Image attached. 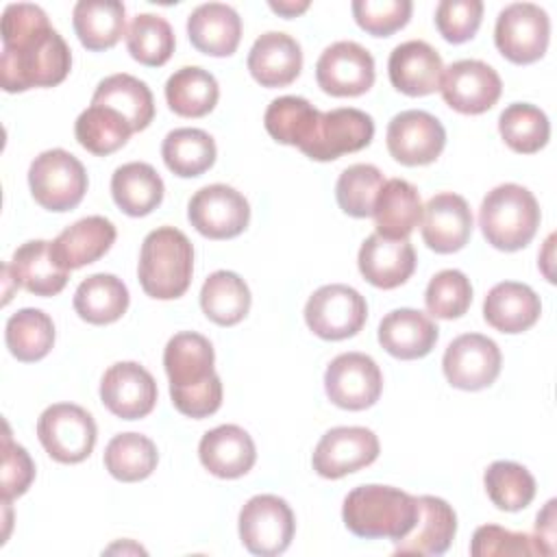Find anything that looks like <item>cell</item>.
Segmentation results:
<instances>
[{
    "instance_id": "51",
    "label": "cell",
    "mask_w": 557,
    "mask_h": 557,
    "mask_svg": "<svg viewBox=\"0 0 557 557\" xmlns=\"http://www.w3.org/2000/svg\"><path fill=\"white\" fill-rule=\"evenodd\" d=\"M35 479V463L24 446L15 444L9 435L2 440V498L11 500L22 496Z\"/></svg>"
},
{
    "instance_id": "38",
    "label": "cell",
    "mask_w": 557,
    "mask_h": 557,
    "mask_svg": "<svg viewBox=\"0 0 557 557\" xmlns=\"http://www.w3.org/2000/svg\"><path fill=\"white\" fill-rule=\"evenodd\" d=\"M200 307L211 322L220 326H233L248 315L250 289L239 274L231 270H218L202 283Z\"/></svg>"
},
{
    "instance_id": "42",
    "label": "cell",
    "mask_w": 557,
    "mask_h": 557,
    "mask_svg": "<svg viewBox=\"0 0 557 557\" xmlns=\"http://www.w3.org/2000/svg\"><path fill=\"white\" fill-rule=\"evenodd\" d=\"M131 133H133V128L117 111H113L109 107H100V104L87 107L76 117V124H74L76 141L87 152L98 154V157H107V154L120 150L128 141Z\"/></svg>"
},
{
    "instance_id": "18",
    "label": "cell",
    "mask_w": 557,
    "mask_h": 557,
    "mask_svg": "<svg viewBox=\"0 0 557 557\" xmlns=\"http://www.w3.org/2000/svg\"><path fill=\"white\" fill-rule=\"evenodd\" d=\"M374 137L372 117L355 107L331 109L320 115L311 141L300 150L313 161H333L366 148Z\"/></svg>"
},
{
    "instance_id": "11",
    "label": "cell",
    "mask_w": 557,
    "mask_h": 557,
    "mask_svg": "<svg viewBox=\"0 0 557 557\" xmlns=\"http://www.w3.org/2000/svg\"><path fill=\"white\" fill-rule=\"evenodd\" d=\"M324 389L333 405L348 411H361L379 400L383 374L370 355L342 352L324 372Z\"/></svg>"
},
{
    "instance_id": "49",
    "label": "cell",
    "mask_w": 557,
    "mask_h": 557,
    "mask_svg": "<svg viewBox=\"0 0 557 557\" xmlns=\"http://www.w3.org/2000/svg\"><path fill=\"white\" fill-rule=\"evenodd\" d=\"M352 17L372 37H389L400 30L409 17L413 4L409 0H355Z\"/></svg>"
},
{
    "instance_id": "37",
    "label": "cell",
    "mask_w": 557,
    "mask_h": 557,
    "mask_svg": "<svg viewBox=\"0 0 557 557\" xmlns=\"http://www.w3.org/2000/svg\"><path fill=\"white\" fill-rule=\"evenodd\" d=\"M320 115L322 111H318L309 100L300 96H281L268 104L263 124L272 139L302 150L311 141Z\"/></svg>"
},
{
    "instance_id": "9",
    "label": "cell",
    "mask_w": 557,
    "mask_h": 557,
    "mask_svg": "<svg viewBox=\"0 0 557 557\" xmlns=\"http://www.w3.org/2000/svg\"><path fill=\"white\" fill-rule=\"evenodd\" d=\"M550 37V20L546 11L533 2L507 4L494 26V44L498 52L518 65L535 63L544 57Z\"/></svg>"
},
{
    "instance_id": "29",
    "label": "cell",
    "mask_w": 557,
    "mask_h": 557,
    "mask_svg": "<svg viewBox=\"0 0 557 557\" xmlns=\"http://www.w3.org/2000/svg\"><path fill=\"white\" fill-rule=\"evenodd\" d=\"M542 313L540 296L524 283L503 281L494 285L483 300L485 322L500 333H522L531 329Z\"/></svg>"
},
{
    "instance_id": "19",
    "label": "cell",
    "mask_w": 557,
    "mask_h": 557,
    "mask_svg": "<svg viewBox=\"0 0 557 557\" xmlns=\"http://www.w3.org/2000/svg\"><path fill=\"white\" fill-rule=\"evenodd\" d=\"M102 405L122 420H137L148 416L157 403V383L152 374L135 363H113L100 381Z\"/></svg>"
},
{
    "instance_id": "53",
    "label": "cell",
    "mask_w": 557,
    "mask_h": 557,
    "mask_svg": "<svg viewBox=\"0 0 557 557\" xmlns=\"http://www.w3.org/2000/svg\"><path fill=\"white\" fill-rule=\"evenodd\" d=\"M270 9L283 17H296L309 9V2H270Z\"/></svg>"
},
{
    "instance_id": "45",
    "label": "cell",
    "mask_w": 557,
    "mask_h": 557,
    "mask_svg": "<svg viewBox=\"0 0 557 557\" xmlns=\"http://www.w3.org/2000/svg\"><path fill=\"white\" fill-rule=\"evenodd\" d=\"M490 500L503 511H520L535 496L533 474L516 461H494L483 474Z\"/></svg>"
},
{
    "instance_id": "13",
    "label": "cell",
    "mask_w": 557,
    "mask_h": 557,
    "mask_svg": "<svg viewBox=\"0 0 557 557\" xmlns=\"http://www.w3.org/2000/svg\"><path fill=\"white\" fill-rule=\"evenodd\" d=\"M187 218L200 235L209 239H231L248 226L250 205L237 189L215 183L191 196Z\"/></svg>"
},
{
    "instance_id": "21",
    "label": "cell",
    "mask_w": 557,
    "mask_h": 557,
    "mask_svg": "<svg viewBox=\"0 0 557 557\" xmlns=\"http://www.w3.org/2000/svg\"><path fill=\"white\" fill-rule=\"evenodd\" d=\"M389 83L405 96H429L440 89L444 63L433 46L420 39L396 46L387 61Z\"/></svg>"
},
{
    "instance_id": "16",
    "label": "cell",
    "mask_w": 557,
    "mask_h": 557,
    "mask_svg": "<svg viewBox=\"0 0 557 557\" xmlns=\"http://www.w3.org/2000/svg\"><path fill=\"white\" fill-rule=\"evenodd\" d=\"M379 437L366 426H335L326 431L311 457L313 470L324 479H342L370 466L379 457Z\"/></svg>"
},
{
    "instance_id": "12",
    "label": "cell",
    "mask_w": 557,
    "mask_h": 557,
    "mask_svg": "<svg viewBox=\"0 0 557 557\" xmlns=\"http://www.w3.org/2000/svg\"><path fill=\"white\" fill-rule=\"evenodd\" d=\"M503 355L494 339L481 333L455 337L442 359L444 376L457 389L476 392L490 387L500 374Z\"/></svg>"
},
{
    "instance_id": "34",
    "label": "cell",
    "mask_w": 557,
    "mask_h": 557,
    "mask_svg": "<svg viewBox=\"0 0 557 557\" xmlns=\"http://www.w3.org/2000/svg\"><path fill=\"white\" fill-rule=\"evenodd\" d=\"M72 24L78 41L87 50H107L124 35L126 9L117 0H81L74 4Z\"/></svg>"
},
{
    "instance_id": "26",
    "label": "cell",
    "mask_w": 557,
    "mask_h": 557,
    "mask_svg": "<svg viewBox=\"0 0 557 557\" xmlns=\"http://www.w3.org/2000/svg\"><path fill=\"white\" fill-rule=\"evenodd\" d=\"M198 457L211 474L220 479H237L255 466L257 448L242 426L220 424L202 435Z\"/></svg>"
},
{
    "instance_id": "28",
    "label": "cell",
    "mask_w": 557,
    "mask_h": 557,
    "mask_svg": "<svg viewBox=\"0 0 557 557\" xmlns=\"http://www.w3.org/2000/svg\"><path fill=\"white\" fill-rule=\"evenodd\" d=\"M187 35L198 52L231 57L242 39V17L228 4L207 2L189 13Z\"/></svg>"
},
{
    "instance_id": "46",
    "label": "cell",
    "mask_w": 557,
    "mask_h": 557,
    "mask_svg": "<svg viewBox=\"0 0 557 557\" xmlns=\"http://www.w3.org/2000/svg\"><path fill=\"white\" fill-rule=\"evenodd\" d=\"M383 183H385L383 172L376 165H370V163L348 165L339 174L335 185V198L339 209L352 218L372 215L374 200Z\"/></svg>"
},
{
    "instance_id": "41",
    "label": "cell",
    "mask_w": 557,
    "mask_h": 557,
    "mask_svg": "<svg viewBox=\"0 0 557 557\" xmlns=\"http://www.w3.org/2000/svg\"><path fill=\"white\" fill-rule=\"evenodd\" d=\"M159 453L150 437L141 433H120L104 448V468L124 483L144 481L157 468Z\"/></svg>"
},
{
    "instance_id": "5",
    "label": "cell",
    "mask_w": 557,
    "mask_h": 557,
    "mask_svg": "<svg viewBox=\"0 0 557 557\" xmlns=\"http://www.w3.org/2000/svg\"><path fill=\"white\" fill-rule=\"evenodd\" d=\"M479 226L494 248L505 252L520 250L535 237L540 226V205L527 187L503 183L483 198Z\"/></svg>"
},
{
    "instance_id": "2",
    "label": "cell",
    "mask_w": 557,
    "mask_h": 557,
    "mask_svg": "<svg viewBox=\"0 0 557 557\" xmlns=\"http://www.w3.org/2000/svg\"><path fill=\"white\" fill-rule=\"evenodd\" d=\"M211 342L194 331L170 337L163 350V368L170 379L172 405L187 418H207L222 405V381L213 370Z\"/></svg>"
},
{
    "instance_id": "44",
    "label": "cell",
    "mask_w": 557,
    "mask_h": 557,
    "mask_svg": "<svg viewBox=\"0 0 557 557\" xmlns=\"http://www.w3.org/2000/svg\"><path fill=\"white\" fill-rule=\"evenodd\" d=\"M174 30L161 15L139 13L126 30V48L135 61L148 67H161L174 52Z\"/></svg>"
},
{
    "instance_id": "24",
    "label": "cell",
    "mask_w": 557,
    "mask_h": 557,
    "mask_svg": "<svg viewBox=\"0 0 557 557\" xmlns=\"http://www.w3.org/2000/svg\"><path fill=\"white\" fill-rule=\"evenodd\" d=\"M115 226L102 215H87L63 228L52 242L54 261L65 270H78L98 261L115 242Z\"/></svg>"
},
{
    "instance_id": "7",
    "label": "cell",
    "mask_w": 557,
    "mask_h": 557,
    "mask_svg": "<svg viewBox=\"0 0 557 557\" xmlns=\"http://www.w3.org/2000/svg\"><path fill=\"white\" fill-rule=\"evenodd\" d=\"M37 437L54 461L78 463L91 455L98 429L87 409L72 403H57L39 416Z\"/></svg>"
},
{
    "instance_id": "23",
    "label": "cell",
    "mask_w": 557,
    "mask_h": 557,
    "mask_svg": "<svg viewBox=\"0 0 557 557\" xmlns=\"http://www.w3.org/2000/svg\"><path fill=\"white\" fill-rule=\"evenodd\" d=\"M418 520L413 529L396 544V555H442L457 533L455 509L437 496H416Z\"/></svg>"
},
{
    "instance_id": "43",
    "label": "cell",
    "mask_w": 557,
    "mask_h": 557,
    "mask_svg": "<svg viewBox=\"0 0 557 557\" xmlns=\"http://www.w3.org/2000/svg\"><path fill=\"white\" fill-rule=\"evenodd\" d=\"M498 131L503 141L520 154H533L542 150L550 137L546 113L529 102L509 104L498 117Z\"/></svg>"
},
{
    "instance_id": "22",
    "label": "cell",
    "mask_w": 557,
    "mask_h": 557,
    "mask_svg": "<svg viewBox=\"0 0 557 557\" xmlns=\"http://www.w3.org/2000/svg\"><path fill=\"white\" fill-rule=\"evenodd\" d=\"M361 276L381 289L403 285L416 270V250L409 239H389L372 233L363 239L357 257Z\"/></svg>"
},
{
    "instance_id": "20",
    "label": "cell",
    "mask_w": 557,
    "mask_h": 557,
    "mask_svg": "<svg viewBox=\"0 0 557 557\" xmlns=\"http://www.w3.org/2000/svg\"><path fill=\"white\" fill-rule=\"evenodd\" d=\"M472 235V211L463 196L453 191L435 194L422 207V239L440 252L450 255L461 250Z\"/></svg>"
},
{
    "instance_id": "39",
    "label": "cell",
    "mask_w": 557,
    "mask_h": 557,
    "mask_svg": "<svg viewBox=\"0 0 557 557\" xmlns=\"http://www.w3.org/2000/svg\"><path fill=\"white\" fill-rule=\"evenodd\" d=\"M161 157L170 172L194 178L215 163V141L202 128H174L161 144Z\"/></svg>"
},
{
    "instance_id": "1",
    "label": "cell",
    "mask_w": 557,
    "mask_h": 557,
    "mask_svg": "<svg viewBox=\"0 0 557 557\" xmlns=\"http://www.w3.org/2000/svg\"><path fill=\"white\" fill-rule=\"evenodd\" d=\"M70 67V46L50 26L41 7L17 2L4 9L0 57V85L4 91L54 87L65 81Z\"/></svg>"
},
{
    "instance_id": "8",
    "label": "cell",
    "mask_w": 557,
    "mask_h": 557,
    "mask_svg": "<svg viewBox=\"0 0 557 557\" xmlns=\"http://www.w3.org/2000/svg\"><path fill=\"white\" fill-rule=\"evenodd\" d=\"M294 531V511L281 496L257 494L239 511V540L252 555L274 557L285 553Z\"/></svg>"
},
{
    "instance_id": "50",
    "label": "cell",
    "mask_w": 557,
    "mask_h": 557,
    "mask_svg": "<svg viewBox=\"0 0 557 557\" xmlns=\"http://www.w3.org/2000/svg\"><path fill=\"white\" fill-rule=\"evenodd\" d=\"M483 20L481 0H442L435 9V26L450 44L472 39Z\"/></svg>"
},
{
    "instance_id": "48",
    "label": "cell",
    "mask_w": 557,
    "mask_h": 557,
    "mask_svg": "<svg viewBox=\"0 0 557 557\" xmlns=\"http://www.w3.org/2000/svg\"><path fill=\"white\" fill-rule=\"evenodd\" d=\"M470 555L492 557V555H550V553L535 535L513 533L498 524H483L472 535Z\"/></svg>"
},
{
    "instance_id": "4",
    "label": "cell",
    "mask_w": 557,
    "mask_h": 557,
    "mask_svg": "<svg viewBox=\"0 0 557 557\" xmlns=\"http://www.w3.org/2000/svg\"><path fill=\"white\" fill-rule=\"evenodd\" d=\"M194 272V248L174 226H159L144 237L137 276L141 289L157 300H172L187 292Z\"/></svg>"
},
{
    "instance_id": "33",
    "label": "cell",
    "mask_w": 557,
    "mask_h": 557,
    "mask_svg": "<svg viewBox=\"0 0 557 557\" xmlns=\"http://www.w3.org/2000/svg\"><path fill=\"white\" fill-rule=\"evenodd\" d=\"M163 181L150 163L131 161L120 165L111 176V196L115 205L133 218L148 215L163 200Z\"/></svg>"
},
{
    "instance_id": "3",
    "label": "cell",
    "mask_w": 557,
    "mask_h": 557,
    "mask_svg": "<svg viewBox=\"0 0 557 557\" xmlns=\"http://www.w3.org/2000/svg\"><path fill=\"white\" fill-rule=\"evenodd\" d=\"M346 529L366 540H403L418 520V498L392 485H359L344 498Z\"/></svg>"
},
{
    "instance_id": "52",
    "label": "cell",
    "mask_w": 557,
    "mask_h": 557,
    "mask_svg": "<svg viewBox=\"0 0 557 557\" xmlns=\"http://www.w3.org/2000/svg\"><path fill=\"white\" fill-rule=\"evenodd\" d=\"M535 537L546 546V550L553 555L555 546V500H548L544 511L537 513V522H535Z\"/></svg>"
},
{
    "instance_id": "40",
    "label": "cell",
    "mask_w": 557,
    "mask_h": 557,
    "mask_svg": "<svg viewBox=\"0 0 557 557\" xmlns=\"http://www.w3.org/2000/svg\"><path fill=\"white\" fill-rule=\"evenodd\" d=\"M4 339L9 352L24 363L44 359L54 344V324L41 309H20L7 320Z\"/></svg>"
},
{
    "instance_id": "47",
    "label": "cell",
    "mask_w": 557,
    "mask_h": 557,
    "mask_svg": "<svg viewBox=\"0 0 557 557\" xmlns=\"http://www.w3.org/2000/svg\"><path fill=\"white\" fill-rule=\"evenodd\" d=\"M472 302L470 278L461 270L437 272L424 292L426 311L442 320L461 318Z\"/></svg>"
},
{
    "instance_id": "31",
    "label": "cell",
    "mask_w": 557,
    "mask_h": 557,
    "mask_svg": "<svg viewBox=\"0 0 557 557\" xmlns=\"http://www.w3.org/2000/svg\"><path fill=\"white\" fill-rule=\"evenodd\" d=\"M7 268L15 285L35 296H57L65 287L70 274V270L54 261L50 242L44 239L22 244L13 252V259L7 263Z\"/></svg>"
},
{
    "instance_id": "27",
    "label": "cell",
    "mask_w": 557,
    "mask_h": 557,
    "mask_svg": "<svg viewBox=\"0 0 557 557\" xmlns=\"http://www.w3.org/2000/svg\"><path fill=\"white\" fill-rule=\"evenodd\" d=\"M440 329L435 322L418 309H394L379 324V344L396 359H420L426 357L435 342Z\"/></svg>"
},
{
    "instance_id": "30",
    "label": "cell",
    "mask_w": 557,
    "mask_h": 557,
    "mask_svg": "<svg viewBox=\"0 0 557 557\" xmlns=\"http://www.w3.org/2000/svg\"><path fill=\"white\" fill-rule=\"evenodd\" d=\"M376 233L389 239H407L422 222V200L418 189L405 178H389L374 200Z\"/></svg>"
},
{
    "instance_id": "25",
    "label": "cell",
    "mask_w": 557,
    "mask_h": 557,
    "mask_svg": "<svg viewBox=\"0 0 557 557\" xmlns=\"http://www.w3.org/2000/svg\"><path fill=\"white\" fill-rule=\"evenodd\" d=\"M300 70V44L287 33H263L248 52V72L261 87H285L296 81Z\"/></svg>"
},
{
    "instance_id": "10",
    "label": "cell",
    "mask_w": 557,
    "mask_h": 557,
    "mask_svg": "<svg viewBox=\"0 0 557 557\" xmlns=\"http://www.w3.org/2000/svg\"><path fill=\"white\" fill-rule=\"evenodd\" d=\"M368 318L366 298L348 285L331 283L315 289L305 305L307 326L322 339L337 342L357 335Z\"/></svg>"
},
{
    "instance_id": "36",
    "label": "cell",
    "mask_w": 557,
    "mask_h": 557,
    "mask_svg": "<svg viewBox=\"0 0 557 557\" xmlns=\"http://www.w3.org/2000/svg\"><path fill=\"white\" fill-rule=\"evenodd\" d=\"M220 98L218 81L198 65L176 70L165 83L168 107L181 117H202L213 111Z\"/></svg>"
},
{
    "instance_id": "14",
    "label": "cell",
    "mask_w": 557,
    "mask_h": 557,
    "mask_svg": "<svg viewBox=\"0 0 557 557\" xmlns=\"http://www.w3.org/2000/svg\"><path fill=\"white\" fill-rule=\"evenodd\" d=\"M440 91L450 109L463 115H479L498 102L503 83L492 65L479 59H461L444 67Z\"/></svg>"
},
{
    "instance_id": "17",
    "label": "cell",
    "mask_w": 557,
    "mask_h": 557,
    "mask_svg": "<svg viewBox=\"0 0 557 557\" xmlns=\"http://www.w3.org/2000/svg\"><path fill=\"white\" fill-rule=\"evenodd\" d=\"M315 81L324 94L361 96L374 85V59L357 41H335L320 54Z\"/></svg>"
},
{
    "instance_id": "6",
    "label": "cell",
    "mask_w": 557,
    "mask_h": 557,
    "mask_svg": "<svg viewBox=\"0 0 557 557\" xmlns=\"http://www.w3.org/2000/svg\"><path fill=\"white\" fill-rule=\"evenodd\" d=\"M28 187L39 207L63 213L83 200L87 191V172L67 150H44L28 168Z\"/></svg>"
},
{
    "instance_id": "35",
    "label": "cell",
    "mask_w": 557,
    "mask_h": 557,
    "mask_svg": "<svg viewBox=\"0 0 557 557\" xmlns=\"http://www.w3.org/2000/svg\"><path fill=\"white\" fill-rule=\"evenodd\" d=\"M74 309L89 324H111L128 309V289L115 274H91L74 292Z\"/></svg>"
},
{
    "instance_id": "15",
    "label": "cell",
    "mask_w": 557,
    "mask_h": 557,
    "mask_svg": "<svg viewBox=\"0 0 557 557\" xmlns=\"http://www.w3.org/2000/svg\"><path fill=\"white\" fill-rule=\"evenodd\" d=\"M389 154L403 165H426L433 163L444 146L446 131L442 122L420 109L396 113L385 133Z\"/></svg>"
},
{
    "instance_id": "32",
    "label": "cell",
    "mask_w": 557,
    "mask_h": 557,
    "mask_svg": "<svg viewBox=\"0 0 557 557\" xmlns=\"http://www.w3.org/2000/svg\"><path fill=\"white\" fill-rule=\"evenodd\" d=\"M91 104L117 111L133 133L144 131L154 117V98L150 87L131 74H111L102 78L91 96Z\"/></svg>"
}]
</instances>
